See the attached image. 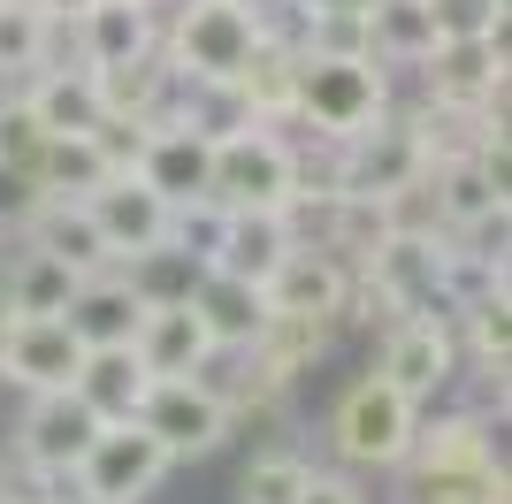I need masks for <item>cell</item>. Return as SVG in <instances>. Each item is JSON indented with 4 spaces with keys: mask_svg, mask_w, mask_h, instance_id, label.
<instances>
[{
    "mask_svg": "<svg viewBox=\"0 0 512 504\" xmlns=\"http://www.w3.org/2000/svg\"><path fill=\"white\" fill-rule=\"evenodd\" d=\"M253 46H260L253 0H176L161 23V62L184 84H230L253 62Z\"/></svg>",
    "mask_w": 512,
    "mask_h": 504,
    "instance_id": "cell-1",
    "label": "cell"
},
{
    "mask_svg": "<svg viewBox=\"0 0 512 504\" xmlns=\"http://www.w3.org/2000/svg\"><path fill=\"white\" fill-rule=\"evenodd\" d=\"M390 107V69L375 54H299V115L291 130L352 138Z\"/></svg>",
    "mask_w": 512,
    "mask_h": 504,
    "instance_id": "cell-2",
    "label": "cell"
},
{
    "mask_svg": "<svg viewBox=\"0 0 512 504\" xmlns=\"http://www.w3.org/2000/svg\"><path fill=\"white\" fill-rule=\"evenodd\" d=\"M413 420H421V405H413L390 375L367 367V375L329 405V451H337L344 466H360V474H390V466L406 459V443H413Z\"/></svg>",
    "mask_w": 512,
    "mask_h": 504,
    "instance_id": "cell-3",
    "label": "cell"
},
{
    "mask_svg": "<svg viewBox=\"0 0 512 504\" xmlns=\"http://www.w3.org/2000/svg\"><path fill=\"white\" fill-rule=\"evenodd\" d=\"M69 474H77V497L85 504H146L176 474V459L161 451V436H153L146 420H100L85 459L69 466Z\"/></svg>",
    "mask_w": 512,
    "mask_h": 504,
    "instance_id": "cell-4",
    "label": "cell"
},
{
    "mask_svg": "<svg viewBox=\"0 0 512 504\" xmlns=\"http://www.w3.org/2000/svg\"><path fill=\"white\" fill-rule=\"evenodd\" d=\"M299 191V146L268 123H245L230 138H214V199L222 207H260L283 214V199Z\"/></svg>",
    "mask_w": 512,
    "mask_h": 504,
    "instance_id": "cell-5",
    "label": "cell"
},
{
    "mask_svg": "<svg viewBox=\"0 0 512 504\" xmlns=\"http://www.w3.org/2000/svg\"><path fill=\"white\" fill-rule=\"evenodd\" d=\"M138 420L161 436V451H169L176 466L214 459V451L230 443V405H222V390H214L207 375H153Z\"/></svg>",
    "mask_w": 512,
    "mask_h": 504,
    "instance_id": "cell-6",
    "label": "cell"
},
{
    "mask_svg": "<svg viewBox=\"0 0 512 504\" xmlns=\"http://www.w3.org/2000/svg\"><path fill=\"white\" fill-rule=\"evenodd\" d=\"M459 329L451 314H398L383 329V352H375V375H390L413 405H436V390L459 382Z\"/></svg>",
    "mask_w": 512,
    "mask_h": 504,
    "instance_id": "cell-7",
    "label": "cell"
},
{
    "mask_svg": "<svg viewBox=\"0 0 512 504\" xmlns=\"http://www.w3.org/2000/svg\"><path fill=\"white\" fill-rule=\"evenodd\" d=\"M85 367V336L69 329L62 314H0V382L23 390V398H39V390H69Z\"/></svg>",
    "mask_w": 512,
    "mask_h": 504,
    "instance_id": "cell-8",
    "label": "cell"
},
{
    "mask_svg": "<svg viewBox=\"0 0 512 504\" xmlns=\"http://www.w3.org/2000/svg\"><path fill=\"white\" fill-rule=\"evenodd\" d=\"M329 344H337V321L268 314V321H260V336L245 344V352H230V359H237V382H253V390H283V398H291L321 359H329Z\"/></svg>",
    "mask_w": 512,
    "mask_h": 504,
    "instance_id": "cell-9",
    "label": "cell"
},
{
    "mask_svg": "<svg viewBox=\"0 0 512 504\" xmlns=\"http://www.w3.org/2000/svg\"><path fill=\"white\" fill-rule=\"evenodd\" d=\"M85 207H92V222H100L107 260H115V268L146 260V252L161 245V230H169V199H161L138 168H107L100 184L85 191Z\"/></svg>",
    "mask_w": 512,
    "mask_h": 504,
    "instance_id": "cell-10",
    "label": "cell"
},
{
    "mask_svg": "<svg viewBox=\"0 0 512 504\" xmlns=\"http://www.w3.org/2000/svg\"><path fill=\"white\" fill-rule=\"evenodd\" d=\"M92 428H100V413L77 390H39V398H23V420H16V466L23 474H69L85 459Z\"/></svg>",
    "mask_w": 512,
    "mask_h": 504,
    "instance_id": "cell-11",
    "label": "cell"
},
{
    "mask_svg": "<svg viewBox=\"0 0 512 504\" xmlns=\"http://www.w3.org/2000/svg\"><path fill=\"white\" fill-rule=\"evenodd\" d=\"M428 191H436V214H444L451 237H490V230H505L512 176H505V168H490L482 153L428 161Z\"/></svg>",
    "mask_w": 512,
    "mask_h": 504,
    "instance_id": "cell-12",
    "label": "cell"
},
{
    "mask_svg": "<svg viewBox=\"0 0 512 504\" xmlns=\"http://www.w3.org/2000/svg\"><path fill=\"white\" fill-rule=\"evenodd\" d=\"M421 168H428V146L413 130V115H398V107H383L367 130L344 138V191H360V199H383V191L413 184Z\"/></svg>",
    "mask_w": 512,
    "mask_h": 504,
    "instance_id": "cell-13",
    "label": "cell"
},
{
    "mask_svg": "<svg viewBox=\"0 0 512 504\" xmlns=\"http://www.w3.org/2000/svg\"><path fill=\"white\" fill-rule=\"evenodd\" d=\"M428 100L444 107H505V84H512V46L505 31H482V39H444L428 54Z\"/></svg>",
    "mask_w": 512,
    "mask_h": 504,
    "instance_id": "cell-14",
    "label": "cell"
},
{
    "mask_svg": "<svg viewBox=\"0 0 512 504\" xmlns=\"http://www.w3.org/2000/svg\"><path fill=\"white\" fill-rule=\"evenodd\" d=\"M130 352L146 359V375H207L214 359V336L207 321H199V306L184 291L176 298H146V314H138V329H130Z\"/></svg>",
    "mask_w": 512,
    "mask_h": 504,
    "instance_id": "cell-15",
    "label": "cell"
},
{
    "mask_svg": "<svg viewBox=\"0 0 512 504\" xmlns=\"http://www.w3.org/2000/svg\"><path fill=\"white\" fill-rule=\"evenodd\" d=\"M138 314H146V283H138L130 268H115V260H107V268H92L85 283H77V298H69L62 321L85 336V352H92V344H130Z\"/></svg>",
    "mask_w": 512,
    "mask_h": 504,
    "instance_id": "cell-16",
    "label": "cell"
},
{
    "mask_svg": "<svg viewBox=\"0 0 512 504\" xmlns=\"http://www.w3.org/2000/svg\"><path fill=\"white\" fill-rule=\"evenodd\" d=\"M344 283H352V268H344L337 252L321 245H291V260H283L260 291H268V314H314V321H337L344 314Z\"/></svg>",
    "mask_w": 512,
    "mask_h": 504,
    "instance_id": "cell-17",
    "label": "cell"
},
{
    "mask_svg": "<svg viewBox=\"0 0 512 504\" xmlns=\"http://www.w3.org/2000/svg\"><path fill=\"white\" fill-rule=\"evenodd\" d=\"M184 298L199 306V321H207V336H214V352H222V359L245 352V344L260 336V321H268V291L245 283V275H222V268H199Z\"/></svg>",
    "mask_w": 512,
    "mask_h": 504,
    "instance_id": "cell-18",
    "label": "cell"
},
{
    "mask_svg": "<svg viewBox=\"0 0 512 504\" xmlns=\"http://www.w3.org/2000/svg\"><path fill=\"white\" fill-rule=\"evenodd\" d=\"M291 222L283 214H260V207H230V222H222V237H214V252H207V268H222V275H245V283H268V275L291 260Z\"/></svg>",
    "mask_w": 512,
    "mask_h": 504,
    "instance_id": "cell-19",
    "label": "cell"
},
{
    "mask_svg": "<svg viewBox=\"0 0 512 504\" xmlns=\"http://www.w3.org/2000/svg\"><path fill=\"white\" fill-rule=\"evenodd\" d=\"M92 69V92H100V115H146L161 123L176 100V69L161 62V46L130 54V62H85Z\"/></svg>",
    "mask_w": 512,
    "mask_h": 504,
    "instance_id": "cell-20",
    "label": "cell"
},
{
    "mask_svg": "<svg viewBox=\"0 0 512 504\" xmlns=\"http://www.w3.org/2000/svg\"><path fill=\"white\" fill-rule=\"evenodd\" d=\"M138 176L161 199H199V191H214V138H199L184 123H153L146 153H138Z\"/></svg>",
    "mask_w": 512,
    "mask_h": 504,
    "instance_id": "cell-21",
    "label": "cell"
},
{
    "mask_svg": "<svg viewBox=\"0 0 512 504\" xmlns=\"http://www.w3.org/2000/svg\"><path fill=\"white\" fill-rule=\"evenodd\" d=\"M436 46H444L436 0H375L367 8V54L383 69H428Z\"/></svg>",
    "mask_w": 512,
    "mask_h": 504,
    "instance_id": "cell-22",
    "label": "cell"
},
{
    "mask_svg": "<svg viewBox=\"0 0 512 504\" xmlns=\"http://www.w3.org/2000/svg\"><path fill=\"white\" fill-rule=\"evenodd\" d=\"M69 39H77V62H130V54L161 46V16L138 8V0H92L69 23Z\"/></svg>",
    "mask_w": 512,
    "mask_h": 504,
    "instance_id": "cell-23",
    "label": "cell"
},
{
    "mask_svg": "<svg viewBox=\"0 0 512 504\" xmlns=\"http://www.w3.org/2000/svg\"><path fill=\"white\" fill-rule=\"evenodd\" d=\"M69 390H77V398H85L100 420H138V405H146L153 375H146V359L130 352V344H92Z\"/></svg>",
    "mask_w": 512,
    "mask_h": 504,
    "instance_id": "cell-24",
    "label": "cell"
},
{
    "mask_svg": "<svg viewBox=\"0 0 512 504\" xmlns=\"http://www.w3.org/2000/svg\"><path fill=\"white\" fill-rule=\"evenodd\" d=\"M16 245H39V252H62L69 268H107V237H100V222H92V207L85 199H39L31 207V222L16 230Z\"/></svg>",
    "mask_w": 512,
    "mask_h": 504,
    "instance_id": "cell-25",
    "label": "cell"
},
{
    "mask_svg": "<svg viewBox=\"0 0 512 504\" xmlns=\"http://www.w3.org/2000/svg\"><path fill=\"white\" fill-rule=\"evenodd\" d=\"M451 329H459V359H474V375L505 382L512 367V291H474L451 306Z\"/></svg>",
    "mask_w": 512,
    "mask_h": 504,
    "instance_id": "cell-26",
    "label": "cell"
},
{
    "mask_svg": "<svg viewBox=\"0 0 512 504\" xmlns=\"http://www.w3.org/2000/svg\"><path fill=\"white\" fill-rule=\"evenodd\" d=\"M77 283H85V268H69L62 252H39V245H16V268H8V306L0 314H69V298H77Z\"/></svg>",
    "mask_w": 512,
    "mask_h": 504,
    "instance_id": "cell-27",
    "label": "cell"
},
{
    "mask_svg": "<svg viewBox=\"0 0 512 504\" xmlns=\"http://www.w3.org/2000/svg\"><path fill=\"white\" fill-rule=\"evenodd\" d=\"M237 100H245V115L268 130H291V115H299V54H283V46H253V62L237 69Z\"/></svg>",
    "mask_w": 512,
    "mask_h": 504,
    "instance_id": "cell-28",
    "label": "cell"
},
{
    "mask_svg": "<svg viewBox=\"0 0 512 504\" xmlns=\"http://www.w3.org/2000/svg\"><path fill=\"white\" fill-rule=\"evenodd\" d=\"M23 100H31V115H39V130H92L100 123V92H92V69H31L23 77Z\"/></svg>",
    "mask_w": 512,
    "mask_h": 504,
    "instance_id": "cell-29",
    "label": "cell"
},
{
    "mask_svg": "<svg viewBox=\"0 0 512 504\" xmlns=\"http://www.w3.org/2000/svg\"><path fill=\"white\" fill-rule=\"evenodd\" d=\"M406 474V504H505V459L482 466H398Z\"/></svg>",
    "mask_w": 512,
    "mask_h": 504,
    "instance_id": "cell-30",
    "label": "cell"
},
{
    "mask_svg": "<svg viewBox=\"0 0 512 504\" xmlns=\"http://www.w3.org/2000/svg\"><path fill=\"white\" fill-rule=\"evenodd\" d=\"M31 176H39L46 199H85V191L107 176V161L92 153L85 130H46V146H39V161H31Z\"/></svg>",
    "mask_w": 512,
    "mask_h": 504,
    "instance_id": "cell-31",
    "label": "cell"
},
{
    "mask_svg": "<svg viewBox=\"0 0 512 504\" xmlns=\"http://www.w3.org/2000/svg\"><path fill=\"white\" fill-rule=\"evenodd\" d=\"M54 23L31 8V0H0V84H23L31 69L54 62Z\"/></svg>",
    "mask_w": 512,
    "mask_h": 504,
    "instance_id": "cell-32",
    "label": "cell"
},
{
    "mask_svg": "<svg viewBox=\"0 0 512 504\" xmlns=\"http://www.w3.org/2000/svg\"><path fill=\"white\" fill-rule=\"evenodd\" d=\"M306 482H314V459H299V451L268 443V451L237 474V504H299Z\"/></svg>",
    "mask_w": 512,
    "mask_h": 504,
    "instance_id": "cell-33",
    "label": "cell"
},
{
    "mask_svg": "<svg viewBox=\"0 0 512 504\" xmlns=\"http://www.w3.org/2000/svg\"><path fill=\"white\" fill-rule=\"evenodd\" d=\"M85 138H92V153H100L107 168H138V153H146L153 123H146V115H100Z\"/></svg>",
    "mask_w": 512,
    "mask_h": 504,
    "instance_id": "cell-34",
    "label": "cell"
},
{
    "mask_svg": "<svg viewBox=\"0 0 512 504\" xmlns=\"http://www.w3.org/2000/svg\"><path fill=\"white\" fill-rule=\"evenodd\" d=\"M39 146H46V130H39V115H31V100L8 92V100H0V161L31 168V161H39Z\"/></svg>",
    "mask_w": 512,
    "mask_h": 504,
    "instance_id": "cell-35",
    "label": "cell"
},
{
    "mask_svg": "<svg viewBox=\"0 0 512 504\" xmlns=\"http://www.w3.org/2000/svg\"><path fill=\"white\" fill-rule=\"evenodd\" d=\"M46 191H39V176L31 168H16V161H0V237H16L23 222H31V207H39Z\"/></svg>",
    "mask_w": 512,
    "mask_h": 504,
    "instance_id": "cell-36",
    "label": "cell"
},
{
    "mask_svg": "<svg viewBox=\"0 0 512 504\" xmlns=\"http://www.w3.org/2000/svg\"><path fill=\"white\" fill-rule=\"evenodd\" d=\"M299 504H367V497L344 482V474H321V466H314V482H306V497H299Z\"/></svg>",
    "mask_w": 512,
    "mask_h": 504,
    "instance_id": "cell-37",
    "label": "cell"
},
{
    "mask_svg": "<svg viewBox=\"0 0 512 504\" xmlns=\"http://www.w3.org/2000/svg\"><path fill=\"white\" fill-rule=\"evenodd\" d=\"M31 8H39V16H46V23H54V31H69V23L85 16L92 0H31Z\"/></svg>",
    "mask_w": 512,
    "mask_h": 504,
    "instance_id": "cell-38",
    "label": "cell"
},
{
    "mask_svg": "<svg viewBox=\"0 0 512 504\" xmlns=\"http://www.w3.org/2000/svg\"><path fill=\"white\" fill-rule=\"evenodd\" d=\"M375 0H306V16H367Z\"/></svg>",
    "mask_w": 512,
    "mask_h": 504,
    "instance_id": "cell-39",
    "label": "cell"
},
{
    "mask_svg": "<svg viewBox=\"0 0 512 504\" xmlns=\"http://www.w3.org/2000/svg\"><path fill=\"white\" fill-rule=\"evenodd\" d=\"M0 504H85V497H62V489H23V497H0Z\"/></svg>",
    "mask_w": 512,
    "mask_h": 504,
    "instance_id": "cell-40",
    "label": "cell"
},
{
    "mask_svg": "<svg viewBox=\"0 0 512 504\" xmlns=\"http://www.w3.org/2000/svg\"><path fill=\"white\" fill-rule=\"evenodd\" d=\"M8 268H16V252H8V237H0V306H8Z\"/></svg>",
    "mask_w": 512,
    "mask_h": 504,
    "instance_id": "cell-41",
    "label": "cell"
},
{
    "mask_svg": "<svg viewBox=\"0 0 512 504\" xmlns=\"http://www.w3.org/2000/svg\"><path fill=\"white\" fill-rule=\"evenodd\" d=\"M138 8H153V16H169V8H176V0H138Z\"/></svg>",
    "mask_w": 512,
    "mask_h": 504,
    "instance_id": "cell-42",
    "label": "cell"
},
{
    "mask_svg": "<svg viewBox=\"0 0 512 504\" xmlns=\"http://www.w3.org/2000/svg\"><path fill=\"white\" fill-rule=\"evenodd\" d=\"M0 497H8V474H0Z\"/></svg>",
    "mask_w": 512,
    "mask_h": 504,
    "instance_id": "cell-43",
    "label": "cell"
}]
</instances>
